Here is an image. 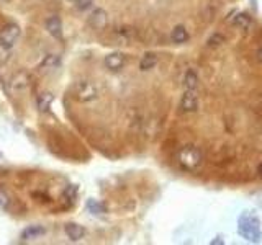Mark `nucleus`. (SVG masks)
<instances>
[{
  "instance_id": "nucleus-22",
  "label": "nucleus",
  "mask_w": 262,
  "mask_h": 245,
  "mask_svg": "<svg viewBox=\"0 0 262 245\" xmlns=\"http://www.w3.org/2000/svg\"><path fill=\"white\" fill-rule=\"evenodd\" d=\"M90 4H92V0H77V7L81 10H85L87 7H90Z\"/></svg>"
},
{
  "instance_id": "nucleus-26",
  "label": "nucleus",
  "mask_w": 262,
  "mask_h": 245,
  "mask_svg": "<svg viewBox=\"0 0 262 245\" xmlns=\"http://www.w3.org/2000/svg\"><path fill=\"white\" fill-rule=\"evenodd\" d=\"M76 2H77V0H76Z\"/></svg>"
},
{
  "instance_id": "nucleus-17",
  "label": "nucleus",
  "mask_w": 262,
  "mask_h": 245,
  "mask_svg": "<svg viewBox=\"0 0 262 245\" xmlns=\"http://www.w3.org/2000/svg\"><path fill=\"white\" fill-rule=\"evenodd\" d=\"M87 209H89L92 214H104L105 206L99 201H95V199H89V201H87Z\"/></svg>"
},
{
  "instance_id": "nucleus-21",
  "label": "nucleus",
  "mask_w": 262,
  "mask_h": 245,
  "mask_svg": "<svg viewBox=\"0 0 262 245\" xmlns=\"http://www.w3.org/2000/svg\"><path fill=\"white\" fill-rule=\"evenodd\" d=\"M9 206H10V198H9V195H7L5 191L0 190V207H2V209H9Z\"/></svg>"
},
{
  "instance_id": "nucleus-14",
  "label": "nucleus",
  "mask_w": 262,
  "mask_h": 245,
  "mask_svg": "<svg viewBox=\"0 0 262 245\" xmlns=\"http://www.w3.org/2000/svg\"><path fill=\"white\" fill-rule=\"evenodd\" d=\"M171 40L174 43H177V44H182V43H185L188 40V33H187V29L184 26H176L172 29V34H171Z\"/></svg>"
},
{
  "instance_id": "nucleus-19",
  "label": "nucleus",
  "mask_w": 262,
  "mask_h": 245,
  "mask_svg": "<svg viewBox=\"0 0 262 245\" xmlns=\"http://www.w3.org/2000/svg\"><path fill=\"white\" fill-rule=\"evenodd\" d=\"M10 56H12V48L4 46V44H0V64L9 62Z\"/></svg>"
},
{
  "instance_id": "nucleus-9",
  "label": "nucleus",
  "mask_w": 262,
  "mask_h": 245,
  "mask_svg": "<svg viewBox=\"0 0 262 245\" xmlns=\"http://www.w3.org/2000/svg\"><path fill=\"white\" fill-rule=\"evenodd\" d=\"M89 25L93 28V29H105L107 26V13L105 10H102V9H97L95 12H93L90 15V18H89Z\"/></svg>"
},
{
  "instance_id": "nucleus-6",
  "label": "nucleus",
  "mask_w": 262,
  "mask_h": 245,
  "mask_svg": "<svg viewBox=\"0 0 262 245\" xmlns=\"http://www.w3.org/2000/svg\"><path fill=\"white\" fill-rule=\"evenodd\" d=\"M126 64V56L123 53H112L105 56V67L108 71H121Z\"/></svg>"
},
{
  "instance_id": "nucleus-2",
  "label": "nucleus",
  "mask_w": 262,
  "mask_h": 245,
  "mask_svg": "<svg viewBox=\"0 0 262 245\" xmlns=\"http://www.w3.org/2000/svg\"><path fill=\"white\" fill-rule=\"evenodd\" d=\"M179 163L187 172H193L202 163V152L195 146H185L179 152Z\"/></svg>"
},
{
  "instance_id": "nucleus-18",
  "label": "nucleus",
  "mask_w": 262,
  "mask_h": 245,
  "mask_svg": "<svg viewBox=\"0 0 262 245\" xmlns=\"http://www.w3.org/2000/svg\"><path fill=\"white\" fill-rule=\"evenodd\" d=\"M184 85H185L187 90H195L196 88V74L193 71L187 72V76L184 79Z\"/></svg>"
},
{
  "instance_id": "nucleus-25",
  "label": "nucleus",
  "mask_w": 262,
  "mask_h": 245,
  "mask_svg": "<svg viewBox=\"0 0 262 245\" xmlns=\"http://www.w3.org/2000/svg\"><path fill=\"white\" fill-rule=\"evenodd\" d=\"M0 159H2V152H0Z\"/></svg>"
},
{
  "instance_id": "nucleus-1",
  "label": "nucleus",
  "mask_w": 262,
  "mask_h": 245,
  "mask_svg": "<svg viewBox=\"0 0 262 245\" xmlns=\"http://www.w3.org/2000/svg\"><path fill=\"white\" fill-rule=\"evenodd\" d=\"M238 234L244 240L251 243H257L262 239V229H260V219L256 213L252 211H243L238 218Z\"/></svg>"
},
{
  "instance_id": "nucleus-24",
  "label": "nucleus",
  "mask_w": 262,
  "mask_h": 245,
  "mask_svg": "<svg viewBox=\"0 0 262 245\" xmlns=\"http://www.w3.org/2000/svg\"><path fill=\"white\" fill-rule=\"evenodd\" d=\"M257 57H259V61L262 62V48H260V51H259V54H257Z\"/></svg>"
},
{
  "instance_id": "nucleus-20",
  "label": "nucleus",
  "mask_w": 262,
  "mask_h": 245,
  "mask_svg": "<svg viewBox=\"0 0 262 245\" xmlns=\"http://www.w3.org/2000/svg\"><path fill=\"white\" fill-rule=\"evenodd\" d=\"M223 41H224L223 34H218V33H216V34H213L212 38L208 40V46H210V48H216V46H220V44H221Z\"/></svg>"
},
{
  "instance_id": "nucleus-10",
  "label": "nucleus",
  "mask_w": 262,
  "mask_h": 245,
  "mask_svg": "<svg viewBox=\"0 0 262 245\" xmlns=\"http://www.w3.org/2000/svg\"><path fill=\"white\" fill-rule=\"evenodd\" d=\"M49 34H53L54 38H62V21L59 17H51L45 23Z\"/></svg>"
},
{
  "instance_id": "nucleus-13",
  "label": "nucleus",
  "mask_w": 262,
  "mask_h": 245,
  "mask_svg": "<svg viewBox=\"0 0 262 245\" xmlns=\"http://www.w3.org/2000/svg\"><path fill=\"white\" fill-rule=\"evenodd\" d=\"M157 64V56L154 53H146L140 61V69L141 71H151L152 67H156Z\"/></svg>"
},
{
  "instance_id": "nucleus-15",
  "label": "nucleus",
  "mask_w": 262,
  "mask_h": 245,
  "mask_svg": "<svg viewBox=\"0 0 262 245\" xmlns=\"http://www.w3.org/2000/svg\"><path fill=\"white\" fill-rule=\"evenodd\" d=\"M59 64H61V57H59V56L49 54V56H46L45 59H43L41 69H56Z\"/></svg>"
},
{
  "instance_id": "nucleus-12",
  "label": "nucleus",
  "mask_w": 262,
  "mask_h": 245,
  "mask_svg": "<svg viewBox=\"0 0 262 245\" xmlns=\"http://www.w3.org/2000/svg\"><path fill=\"white\" fill-rule=\"evenodd\" d=\"M53 101H54L53 93L43 92L38 95V98H36V107H38L40 111H48L51 108V105H53Z\"/></svg>"
},
{
  "instance_id": "nucleus-7",
  "label": "nucleus",
  "mask_w": 262,
  "mask_h": 245,
  "mask_svg": "<svg viewBox=\"0 0 262 245\" xmlns=\"http://www.w3.org/2000/svg\"><path fill=\"white\" fill-rule=\"evenodd\" d=\"M196 107H199V98H196L195 90H187L180 100V110L184 113H193Z\"/></svg>"
},
{
  "instance_id": "nucleus-5",
  "label": "nucleus",
  "mask_w": 262,
  "mask_h": 245,
  "mask_svg": "<svg viewBox=\"0 0 262 245\" xmlns=\"http://www.w3.org/2000/svg\"><path fill=\"white\" fill-rule=\"evenodd\" d=\"M30 82H31L30 74L25 71H20L17 74H13V77L10 80V88L13 92H21L30 87Z\"/></svg>"
},
{
  "instance_id": "nucleus-11",
  "label": "nucleus",
  "mask_w": 262,
  "mask_h": 245,
  "mask_svg": "<svg viewBox=\"0 0 262 245\" xmlns=\"http://www.w3.org/2000/svg\"><path fill=\"white\" fill-rule=\"evenodd\" d=\"M45 232H46V229L43 227V226H38V224L30 226V227H26L23 232H21V240L26 242V240L38 239V237H41Z\"/></svg>"
},
{
  "instance_id": "nucleus-8",
  "label": "nucleus",
  "mask_w": 262,
  "mask_h": 245,
  "mask_svg": "<svg viewBox=\"0 0 262 245\" xmlns=\"http://www.w3.org/2000/svg\"><path fill=\"white\" fill-rule=\"evenodd\" d=\"M64 231H66V235H68L72 242L82 240L85 235V229L81 224H77V222H68L64 227Z\"/></svg>"
},
{
  "instance_id": "nucleus-3",
  "label": "nucleus",
  "mask_w": 262,
  "mask_h": 245,
  "mask_svg": "<svg viewBox=\"0 0 262 245\" xmlns=\"http://www.w3.org/2000/svg\"><path fill=\"white\" fill-rule=\"evenodd\" d=\"M72 95H74V98L82 101V103H87V101H92L95 100L99 96V90L97 87L92 84L89 80H79L72 87Z\"/></svg>"
},
{
  "instance_id": "nucleus-23",
  "label": "nucleus",
  "mask_w": 262,
  "mask_h": 245,
  "mask_svg": "<svg viewBox=\"0 0 262 245\" xmlns=\"http://www.w3.org/2000/svg\"><path fill=\"white\" fill-rule=\"evenodd\" d=\"M259 177L262 178V162L259 163Z\"/></svg>"
},
{
  "instance_id": "nucleus-4",
  "label": "nucleus",
  "mask_w": 262,
  "mask_h": 245,
  "mask_svg": "<svg viewBox=\"0 0 262 245\" xmlns=\"http://www.w3.org/2000/svg\"><path fill=\"white\" fill-rule=\"evenodd\" d=\"M18 36H20V26L18 25H15V23L7 25V26H4L2 31H0V44L12 48L13 44L17 43Z\"/></svg>"
},
{
  "instance_id": "nucleus-16",
  "label": "nucleus",
  "mask_w": 262,
  "mask_h": 245,
  "mask_svg": "<svg viewBox=\"0 0 262 245\" xmlns=\"http://www.w3.org/2000/svg\"><path fill=\"white\" fill-rule=\"evenodd\" d=\"M233 25L246 29L247 26L251 25V17L247 13H238L236 17H235V20H233Z\"/></svg>"
}]
</instances>
